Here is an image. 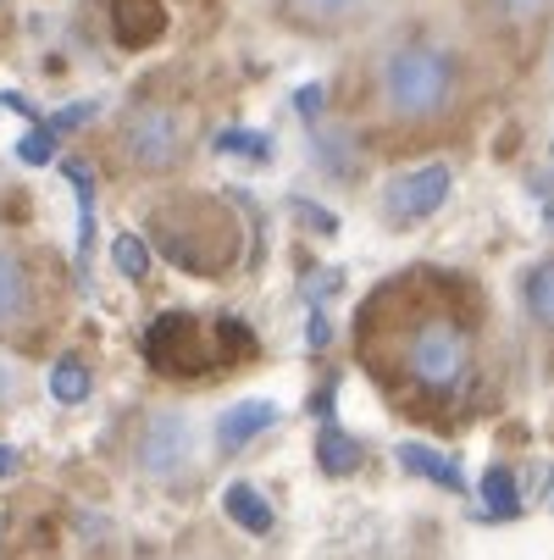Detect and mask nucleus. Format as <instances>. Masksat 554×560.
Listing matches in <instances>:
<instances>
[{
	"label": "nucleus",
	"instance_id": "nucleus-1",
	"mask_svg": "<svg viewBox=\"0 0 554 560\" xmlns=\"http://www.w3.org/2000/svg\"><path fill=\"white\" fill-rule=\"evenodd\" d=\"M455 95H460V61L444 45L411 39V45H393L382 56L377 101H382L388 122H400V128L438 122V117H449Z\"/></svg>",
	"mask_w": 554,
	"mask_h": 560
},
{
	"label": "nucleus",
	"instance_id": "nucleus-2",
	"mask_svg": "<svg viewBox=\"0 0 554 560\" xmlns=\"http://www.w3.org/2000/svg\"><path fill=\"white\" fill-rule=\"evenodd\" d=\"M405 377L427 394H455L471 377V334L455 323V316H427L405 334Z\"/></svg>",
	"mask_w": 554,
	"mask_h": 560
},
{
	"label": "nucleus",
	"instance_id": "nucleus-3",
	"mask_svg": "<svg viewBox=\"0 0 554 560\" xmlns=\"http://www.w3.org/2000/svg\"><path fill=\"white\" fill-rule=\"evenodd\" d=\"M117 150L133 173H173L189 155V128L167 106H133L117 128Z\"/></svg>",
	"mask_w": 554,
	"mask_h": 560
},
{
	"label": "nucleus",
	"instance_id": "nucleus-4",
	"mask_svg": "<svg viewBox=\"0 0 554 560\" xmlns=\"http://www.w3.org/2000/svg\"><path fill=\"white\" fill-rule=\"evenodd\" d=\"M144 361L155 372H167V377H195V372L216 366L222 350H205V328L195 323V316L167 311V316H155L150 334H144Z\"/></svg>",
	"mask_w": 554,
	"mask_h": 560
},
{
	"label": "nucleus",
	"instance_id": "nucleus-5",
	"mask_svg": "<svg viewBox=\"0 0 554 560\" xmlns=\"http://www.w3.org/2000/svg\"><path fill=\"white\" fill-rule=\"evenodd\" d=\"M449 189H455V173H449L444 162H427V167H411V173H400V178H388L382 211H388V222L411 228V222H427V217L449 200Z\"/></svg>",
	"mask_w": 554,
	"mask_h": 560
},
{
	"label": "nucleus",
	"instance_id": "nucleus-6",
	"mask_svg": "<svg viewBox=\"0 0 554 560\" xmlns=\"http://www.w3.org/2000/svg\"><path fill=\"white\" fill-rule=\"evenodd\" d=\"M189 455H195V439H189L184 411H155V417L144 422V433H139V466H144L150 477L173 483V477L189 466Z\"/></svg>",
	"mask_w": 554,
	"mask_h": 560
},
{
	"label": "nucleus",
	"instance_id": "nucleus-7",
	"mask_svg": "<svg viewBox=\"0 0 554 560\" xmlns=\"http://www.w3.org/2000/svg\"><path fill=\"white\" fill-rule=\"evenodd\" d=\"M34 316H39V283H34L28 261L0 250V339L34 328Z\"/></svg>",
	"mask_w": 554,
	"mask_h": 560
},
{
	"label": "nucleus",
	"instance_id": "nucleus-8",
	"mask_svg": "<svg viewBox=\"0 0 554 560\" xmlns=\"http://www.w3.org/2000/svg\"><path fill=\"white\" fill-rule=\"evenodd\" d=\"M267 428H278V406H272V399H239V406H227L216 417V450L233 455V450L256 444Z\"/></svg>",
	"mask_w": 554,
	"mask_h": 560
},
{
	"label": "nucleus",
	"instance_id": "nucleus-9",
	"mask_svg": "<svg viewBox=\"0 0 554 560\" xmlns=\"http://www.w3.org/2000/svg\"><path fill=\"white\" fill-rule=\"evenodd\" d=\"M393 460H400L411 477H427V483H438V489H449V494H465V471H460V460L444 455V450H433V444L405 439L400 450H393Z\"/></svg>",
	"mask_w": 554,
	"mask_h": 560
},
{
	"label": "nucleus",
	"instance_id": "nucleus-10",
	"mask_svg": "<svg viewBox=\"0 0 554 560\" xmlns=\"http://www.w3.org/2000/svg\"><path fill=\"white\" fill-rule=\"evenodd\" d=\"M111 12H117V39L128 50H144L150 39H162L167 28V12H162V0H111Z\"/></svg>",
	"mask_w": 554,
	"mask_h": 560
},
{
	"label": "nucleus",
	"instance_id": "nucleus-11",
	"mask_svg": "<svg viewBox=\"0 0 554 560\" xmlns=\"http://www.w3.org/2000/svg\"><path fill=\"white\" fill-rule=\"evenodd\" d=\"M61 178L78 195V267H90V256H95V178L78 162H61Z\"/></svg>",
	"mask_w": 554,
	"mask_h": 560
},
{
	"label": "nucleus",
	"instance_id": "nucleus-12",
	"mask_svg": "<svg viewBox=\"0 0 554 560\" xmlns=\"http://www.w3.org/2000/svg\"><path fill=\"white\" fill-rule=\"evenodd\" d=\"M283 7L305 28H344V23H361L372 12V0H283Z\"/></svg>",
	"mask_w": 554,
	"mask_h": 560
},
{
	"label": "nucleus",
	"instance_id": "nucleus-13",
	"mask_svg": "<svg viewBox=\"0 0 554 560\" xmlns=\"http://www.w3.org/2000/svg\"><path fill=\"white\" fill-rule=\"evenodd\" d=\"M361 460H366L361 439H350L339 422H322V433H316V466L328 477H350V471H361Z\"/></svg>",
	"mask_w": 554,
	"mask_h": 560
},
{
	"label": "nucleus",
	"instance_id": "nucleus-14",
	"mask_svg": "<svg viewBox=\"0 0 554 560\" xmlns=\"http://www.w3.org/2000/svg\"><path fill=\"white\" fill-rule=\"evenodd\" d=\"M222 511H227L233 522H239L250 538H267V533H272V522H278V516H272V505H267V500H261L250 483H227V494H222Z\"/></svg>",
	"mask_w": 554,
	"mask_h": 560
},
{
	"label": "nucleus",
	"instance_id": "nucleus-15",
	"mask_svg": "<svg viewBox=\"0 0 554 560\" xmlns=\"http://www.w3.org/2000/svg\"><path fill=\"white\" fill-rule=\"evenodd\" d=\"M521 305H527V316H532L543 334H554V256H543L521 278Z\"/></svg>",
	"mask_w": 554,
	"mask_h": 560
},
{
	"label": "nucleus",
	"instance_id": "nucleus-16",
	"mask_svg": "<svg viewBox=\"0 0 554 560\" xmlns=\"http://www.w3.org/2000/svg\"><path fill=\"white\" fill-rule=\"evenodd\" d=\"M483 516L488 522H516L521 516V489L510 466H488L483 471Z\"/></svg>",
	"mask_w": 554,
	"mask_h": 560
},
{
	"label": "nucleus",
	"instance_id": "nucleus-17",
	"mask_svg": "<svg viewBox=\"0 0 554 560\" xmlns=\"http://www.w3.org/2000/svg\"><path fill=\"white\" fill-rule=\"evenodd\" d=\"M90 388H95V377H90V366L78 361V355H61V361L50 366V394H56V406H84Z\"/></svg>",
	"mask_w": 554,
	"mask_h": 560
},
{
	"label": "nucleus",
	"instance_id": "nucleus-18",
	"mask_svg": "<svg viewBox=\"0 0 554 560\" xmlns=\"http://www.w3.org/2000/svg\"><path fill=\"white\" fill-rule=\"evenodd\" d=\"M211 150H216V155H250V162H267L272 139H267L261 128H222V133L211 139Z\"/></svg>",
	"mask_w": 554,
	"mask_h": 560
},
{
	"label": "nucleus",
	"instance_id": "nucleus-19",
	"mask_svg": "<svg viewBox=\"0 0 554 560\" xmlns=\"http://www.w3.org/2000/svg\"><path fill=\"white\" fill-rule=\"evenodd\" d=\"M56 139H61V133H56L50 122H34V128L17 139V162H23V167H50V162H56Z\"/></svg>",
	"mask_w": 554,
	"mask_h": 560
},
{
	"label": "nucleus",
	"instance_id": "nucleus-20",
	"mask_svg": "<svg viewBox=\"0 0 554 560\" xmlns=\"http://www.w3.org/2000/svg\"><path fill=\"white\" fill-rule=\"evenodd\" d=\"M111 261L122 278H150V245L139 233H117V245H111Z\"/></svg>",
	"mask_w": 554,
	"mask_h": 560
},
{
	"label": "nucleus",
	"instance_id": "nucleus-21",
	"mask_svg": "<svg viewBox=\"0 0 554 560\" xmlns=\"http://www.w3.org/2000/svg\"><path fill=\"white\" fill-rule=\"evenodd\" d=\"M350 144H344V133H316V167H328V173H350L355 162L344 155Z\"/></svg>",
	"mask_w": 554,
	"mask_h": 560
},
{
	"label": "nucleus",
	"instance_id": "nucleus-22",
	"mask_svg": "<svg viewBox=\"0 0 554 560\" xmlns=\"http://www.w3.org/2000/svg\"><path fill=\"white\" fill-rule=\"evenodd\" d=\"M288 211H294L310 233H322V238H328V233H339V217H333V211H322V206H310L305 195H294V200H288Z\"/></svg>",
	"mask_w": 554,
	"mask_h": 560
},
{
	"label": "nucleus",
	"instance_id": "nucleus-23",
	"mask_svg": "<svg viewBox=\"0 0 554 560\" xmlns=\"http://www.w3.org/2000/svg\"><path fill=\"white\" fill-rule=\"evenodd\" d=\"M95 112H101V101H72L67 112H56V117H50V128H56V133H72V128L95 122Z\"/></svg>",
	"mask_w": 554,
	"mask_h": 560
},
{
	"label": "nucleus",
	"instance_id": "nucleus-24",
	"mask_svg": "<svg viewBox=\"0 0 554 560\" xmlns=\"http://www.w3.org/2000/svg\"><path fill=\"white\" fill-rule=\"evenodd\" d=\"M322 101H328V90H322V84H299V90H294V112H299L305 122L322 117Z\"/></svg>",
	"mask_w": 554,
	"mask_h": 560
},
{
	"label": "nucleus",
	"instance_id": "nucleus-25",
	"mask_svg": "<svg viewBox=\"0 0 554 560\" xmlns=\"http://www.w3.org/2000/svg\"><path fill=\"white\" fill-rule=\"evenodd\" d=\"M333 345V323H328V311L316 305L310 311V328H305V350H328Z\"/></svg>",
	"mask_w": 554,
	"mask_h": 560
},
{
	"label": "nucleus",
	"instance_id": "nucleus-26",
	"mask_svg": "<svg viewBox=\"0 0 554 560\" xmlns=\"http://www.w3.org/2000/svg\"><path fill=\"white\" fill-rule=\"evenodd\" d=\"M339 289V272H310V283H305V294H310V305H322L328 294Z\"/></svg>",
	"mask_w": 554,
	"mask_h": 560
},
{
	"label": "nucleus",
	"instance_id": "nucleus-27",
	"mask_svg": "<svg viewBox=\"0 0 554 560\" xmlns=\"http://www.w3.org/2000/svg\"><path fill=\"white\" fill-rule=\"evenodd\" d=\"M0 112H17V117H39V106L28 95H12V90H0Z\"/></svg>",
	"mask_w": 554,
	"mask_h": 560
},
{
	"label": "nucleus",
	"instance_id": "nucleus-28",
	"mask_svg": "<svg viewBox=\"0 0 554 560\" xmlns=\"http://www.w3.org/2000/svg\"><path fill=\"white\" fill-rule=\"evenodd\" d=\"M12 388H17V377H12V366H7V361H0V406L12 399Z\"/></svg>",
	"mask_w": 554,
	"mask_h": 560
},
{
	"label": "nucleus",
	"instance_id": "nucleus-29",
	"mask_svg": "<svg viewBox=\"0 0 554 560\" xmlns=\"http://www.w3.org/2000/svg\"><path fill=\"white\" fill-rule=\"evenodd\" d=\"M12 471H17V450L0 444V477H12Z\"/></svg>",
	"mask_w": 554,
	"mask_h": 560
}]
</instances>
